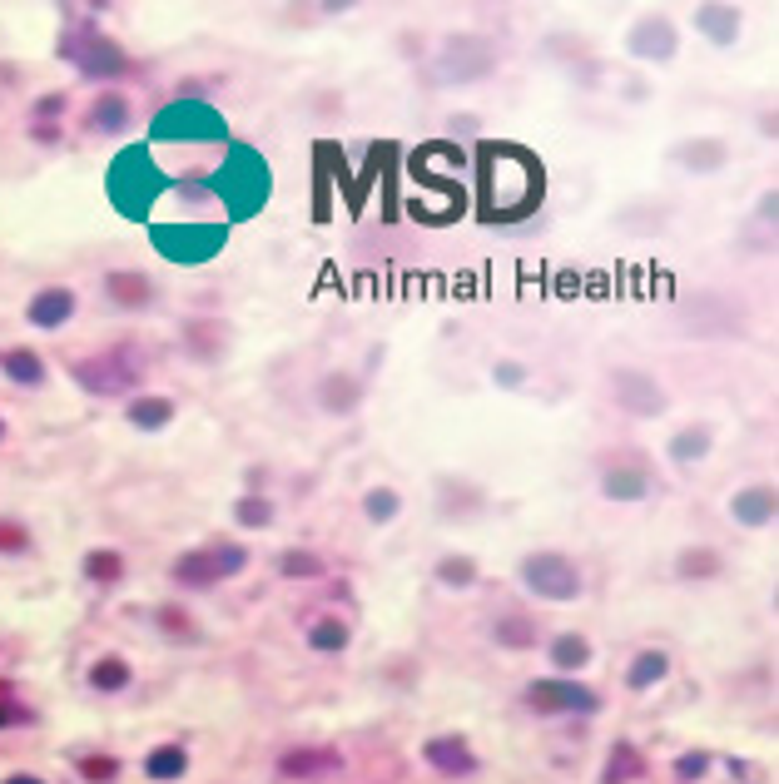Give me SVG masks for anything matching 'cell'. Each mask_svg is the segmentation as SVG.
Here are the masks:
<instances>
[{
	"instance_id": "6da1fadb",
	"label": "cell",
	"mask_w": 779,
	"mask_h": 784,
	"mask_svg": "<svg viewBox=\"0 0 779 784\" xmlns=\"http://www.w3.org/2000/svg\"><path fill=\"white\" fill-rule=\"evenodd\" d=\"M244 566H249V551L219 541V546H194V551H184V556L169 566V576H174L179 586H189V591H209V586L239 576Z\"/></svg>"
},
{
	"instance_id": "7a4b0ae2",
	"label": "cell",
	"mask_w": 779,
	"mask_h": 784,
	"mask_svg": "<svg viewBox=\"0 0 779 784\" xmlns=\"http://www.w3.org/2000/svg\"><path fill=\"white\" fill-rule=\"evenodd\" d=\"M60 55L70 65H80V75H90V80H115V75L130 70V55L110 35H100V30H70V35H60Z\"/></svg>"
},
{
	"instance_id": "3957f363",
	"label": "cell",
	"mask_w": 779,
	"mask_h": 784,
	"mask_svg": "<svg viewBox=\"0 0 779 784\" xmlns=\"http://www.w3.org/2000/svg\"><path fill=\"white\" fill-rule=\"evenodd\" d=\"M521 581H526V591L541 596V601H576V596H581V571H576V561L561 556V551H531V556L521 561Z\"/></svg>"
},
{
	"instance_id": "277c9868",
	"label": "cell",
	"mask_w": 779,
	"mask_h": 784,
	"mask_svg": "<svg viewBox=\"0 0 779 784\" xmlns=\"http://www.w3.org/2000/svg\"><path fill=\"white\" fill-rule=\"evenodd\" d=\"M70 373H75L80 388L95 392V397H120V392L139 388V363H134L130 343H120V348H110L100 358H80Z\"/></svg>"
},
{
	"instance_id": "5b68a950",
	"label": "cell",
	"mask_w": 779,
	"mask_h": 784,
	"mask_svg": "<svg viewBox=\"0 0 779 784\" xmlns=\"http://www.w3.org/2000/svg\"><path fill=\"white\" fill-rule=\"evenodd\" d=\"M675 780L680 784H760V775H755V765H745V760L695 750V755H680V760H675Z\"/></svg>"
},
{
	"instance_id": "8992f818",
	"label": "cell",
	"mask_w": 779,
	"mask_h": 784,
	"mask_svg": "<svg viewBox=\"0 0 779 784\" xmlns=\"http://www.w3.org/2000/svg\"><path fill=\"white\" fill-rule=\"evenodd\" d=\"M526 705L541 710V715H561V710H581V715H591V710H601V695L586 690V685H576V680H531Z\"/></svg>"
},
{
	"instance_id": "52a82bcc",
	"label": "cell",
	"mask_w": 779,
	"mask_h": 784,
	"mask_svg": "<svg viewBox=\"0 0 779 784\" xmlns=\"http://www.w3.org/2000/svg\"><path fill=\"white\" fill-rule=\"evenodd\" d=\"M611 397L626 407V412H636V417H655L660 407H665V392L660 383L641 373V368H616V378H611Z\"/></svg>"
},
{
	"instance_id": "ba28073f",
	"label": "cell",
	"mask_w": 779,
	"mask_h": 784,
	"mask_svg": "<svg viewBox=\"0 0 779 784\" xmlns=\"http://www.w3.org/2000/svg\"><path fill=\"white\" fill-rule=\"evenodd\" d=\"M442 70H447V80H477V75L492 70V45L477 40V35H457L442 50Z\"/></svg>"
},
{
	"instance_id": "9c48e42d",
	"label": "cell",
	"mask_w": 779,
	"mask_h": 784,
	"mask_svg": "<svg viewBox=\"0 0 779 784\" xmlns=\"http://www.w3.org/2000/svg\"><path fill=\"white\" fill-rule=\"evenodd\" d=\"M25 318L35 323V328H65L70 318H75V293L70 288H40L35 298H30V308H25Z\"/></svg>"
},
{
	"instance_id": "30bf717a",
	"label": "cell",
	"mask_w": 779,
	"mask_h": 784,
	"mask_svg": "<svg viewBox=\"0 0 779 784\" xmlns=\"http://www.w3.org/2000/svg\"><path fill=\"white\" fill-rule=\"evenodd\" d=\"M159 134H224V120L209 105H169L159 115Z\"/></svg>"
},
{
	"instance_id": "8fae6325",
	"label": "cell",
	"mask_w": 779,
	"mask_h": 784,
	"mask_svg": "<svg viewBox=\"0 0 779 784\" xmlns=\"http://www.w3.org/2000/svg\"><path fill=\"white\" fill-rule=\"evenodd\" d=\"M422 755H427V765H432V770H442V775H452V780L477 770V755L467 750V740H447V735H442V740H427V745H422Z\"/></svg>"
},
{
	"instance_id": "7c38bea8",
	"label": "cell",
	"mask_w": 779,
	"mask_h": 784,
	"mask_svg": "<svg viewBox=\"0 0 779 784\" xmlns=\"http://www.w3.org/2000/svg\"><path fill=\"white\" fill-rule=\"evenodd\" d=\"M278 770L288 780H318V775H338L343 760H338V750H288L278 760Z\"/></svg>"
},
{
	"instance_id": "4fadbf2b",
	"label": "cell",
	"mask_w": 779,
	"mask_h": 784,
	"mask_svg": "<svg viewBox=\"0 0 779 784\" xmlns=\"http://www.w3.org/2000/svg\"><path fill=\"white\" fill-rule=\"evenodd\" d=\"M730 517L740 526H770L775 522V487H745V492H735L730 497Z\"/></svg>"
},
{
	"instance_id": "5bb4252c",
	"label": "cell",
	"mask_w": 779,
	"mask_h": 784,
	"mask_svg": "<svg viewBox=\"0 0 779 784\" xmlns=\"http://www.w3.org/2000/svg\"><path fill=\"white\" fill-rule=\"evenodd\" d=\"M105 293L115 298V308H144V303L154 298V283H149L144 273H125V268H115V273L105 278Z\"/></svg>"
},
{
	"instance_id": "9a60e30c",
	"label": "cell",
	"mask_w": 779,
	"mask_h": 784,
	"mask_svg": "<svg viewBox=\"0 0 779 784\" xmlns=\"http://www.w3.org/2000/svg\"><path fill=\"white\" fill-rule=\"evenodd\" d=\"M631 50H636L641 60H670V55H675V30H670L665 20H646V25H636Z\"/></svg>"
},
{
	"instance_id": "2e32d148",
	"label": "cell",
	"mask_w": 779,
	"mask_h": 784,
	"mask_svg": "<svg viewBox=\"0 0 779 784\" xmlns=\"http://www.w3.org/2000/svg\"><path fill=\"white\" fill-rule=\"evenodd\" d=\"M0 368H5V378L20 383V388H40V383H45V363H40L35 348H5V353H0Z\"/></svg>"
},
{
	"instance_id": "e0dca14e",
	"label": "cell",
	"mask_w": 779,
	"mask_h": 784,
	"mask_svg": "<svg viewBox=\"0 0 779 784\" xmlns=\"http://www.w3.org/2000/svg\"><path fill=\"white\" fill-rule=\"evenodd\" d=\"M601 492H606L611 502H646L650 477L641 472V467H611L606 482H601Z\"/></svg>"
},
{
	"instance_id": "ac0fdd59",
	"label": "cell",
	"mask_w": 779,
	"mask_h": 784,
	"mask_svg": "<svg viewBox=\"0 0 779 784\" xmlns=\"http://www.w3.org/2000/svg\"><path fill=\"white\" fill-rule=\"evenodd\" d=\"M695 25H700L715 45H735V35H740V15H735L730 5H700V10H695Z\"/></svg>"
},
{
	"instance_id": "d6986e66",
	"label": "cell",
	"mask_w": 779,
	"mask_h": 784,
	"mask_svg": "<svg viewBox=\"0 0 779 784\" xmlns=\"http://www.w3.org/2000/svg\"><path fill=\"white\" fill-rule=\"evenodd\" d=\"M130 422L139 432H159V427H169L174 422V402L169 397H149V392H139L130 402Z\"/></svg>"
},
{
	"instance_id": "ffe728a7",
	"label": "cell",
	"mask_w": 779,
	"mask_h": 784,
	"mask_svg": "<svg viewBox=\"0 0 779 784\" xmlns=\"http://www.w3.org/2000/svg\"><path fill=\"white\" fill-rule=\"evenodd\" d=\"M710 452V427H680L675 437H670V462L675 467H690V462H700Z\"/></svg>"
},
{
	"instance_id": "44dd1931",
	"label": "cell",
	"mask_w": 779,
	"mask_h": 784,
	"mask_svg": "<svg viewBox=\"0 0 779 784\" xmlns=\"http://www.w3.org/2000/svg\"><path fill=\"white\" fill-rule=\"evenodd\" d=\"M85 576H90L95 586H120V581H125V556L110 551V546H95V551L85 556Z\"/></svg>"
},
{
	"instance_id": "7402d4cb",
	"label": "cell",
	"mask_w": 779,
	"mask_h": 784,
	"mask_svg": "<svg viewBox=\"0 0 779 784\" xmlns=\"http://www.w3.org/2000/svg\"><path fill=\"white\" fill-rule=\"evenodd\" d=\"M720 551H710V546H690V551H680V561H675V571L685 576V581H715L720 576Z\"/></svg>"
},
{
	"instance_id": "603a6c76",
	"label": "cell",
	"mask_w": 779,
	"mask_h": 784,
	"mask_svg": "<svg viewBox=\"0 0 779 784\" xmlns=\"http://www.w3.org/2000/svg\"><path fill=\"white\" fill-rule=\"evenodd\" d=\"M358 397H363V388H358L353 373H328V378H323V407H328V412H353Z\"/></svg>"
},
{
	"instance_id": "cb8c5ba5",
	"label": "cell",
	"mask_w": 779,
	"mask_h": 784,
	"mask_svg": "<svg viewBox=\"0 0 779 784\" xmlns=\"http://www.w3.org/2000/svg\"><path fill=\"white\" fill-rule=\"evenodd\" d=\"M184 770H189V755H184L179 745H159V750L144 760V775H149V780H159V784H164V780H179Z\"/></svg>"
},
{
	"instance_id": "d4e9b609",
	"label": "cell",
	"mask_w": 779,
	"mask_h": 784,
	"mask_svg": "<svg viewBox=\"0 0 779 784\" xmlns=\"http://www.w3.org/2000/svg\"><path fill=\"white\" fill-rule=\"evenodd\" d=\"M348 621H338V616H323V621H313L308 626V646L313 651H323V655H333V651H343L348 646Z\"/></svg>"
},
{
	"instance_id": "484cf974",
	"label": "cell",
	"mask_w": 779,
	"mask_h": 784,
	"mask_svg": "<svg viewBox=\"0 0 779 784\" xmlns=\"http://www.w3.org/2000/svg\"><path fill=\"white\" fill-rule=\"evenodd\" d=\"M665 670H670L665 651H641L631 660V670H626V685H631V690H650L655 680H665Z\"/></svg>"
},
{
	"instance_id": "4316f807",
	"label": "cell",
	"mask_w": 779,
	"mask_h": 784,
	"mask_svg": "<svg viewBox=\"0 0 779 784\" xmlns=\"http://www.w3.org/2000/svg\"><path fill=\"white\" fill-rule=\"evenodd\" d=\"M90 125H95L100 134H120V130H130V100H125V95H105V100L95 105Z\"/></svg>"
},
{
	"instance_id": "83f0119b",
	"label": "cell",
	"mask_w": 779,
	"mask_h": 784,
	"mask_svg": "<svg viewBox=\"0 0 779 784\" xmlns=\"http://www.w3.org/2000/svg\"><path fill=\"white\" fill-rule=\"evenodd\" d=\"M586 660H591V641H586V636H571V631H566V636L551 641V665H556V670H581Z\"/></svg>"
},
{
	"instance_id": "f1b7e54d",
	"label": "cell",
	"mask_w": 779,
	"mask_h": 784,
	"mask_svg": "<svg viewBox=\"0 0 779 784\" xmlns=\"http://www.w3.org/2000/svg\"><path fill=\"white\" fill-rule=\"evenodd\" d=\"M437 581L452 586V591H467V586H477V561L472 556H442L437 561Z\"/></svg>"
},
{
	"instance_id": "f546056e",
	"label": "cell",
	"mask_w": 779,
	"mask_h": 784,
	"mask_svg": "<svg viewBox=\"0 0 779 784\" xmlns=\"http://www.w3.org/2000/svg\"><path fill=\"white\" fill-rule=\"evenodd\" d=\"M278 571H283V576H303V581H313V576L328 571V561L313 556V551H283V556H278Z\"/></svg>"
},
{
	"instance_id": "4dcf8cb0",
	"label": "cell",
	"mask_w": 779,
	"mask_h": 784,
	"mask_svg": "<svg viewBox=\"0 0 779 784\" xmlns=\"http://www.w3.org/2000/svg\"><path fill=\"white\" fill-rule=\"evenodd\" d=\"M90 685H95V690H125V685H130V665H125L120 655H105V660L90 670Z\"/></svg>"
},
{
	"instance_id": "1f68e13d",
	"label": "cell",
	"mask_w": 779,
	"mask_h": 784,
	"mask_svg": "<svg viewBox=\"0 0 779 784\" xmlns=\"http://www.w3.org/2000/svg\"><path fill=\"white\" fill-rule=\"evenodd\" d=\"M397 507H402V497L392 492V487H373L368 497H363V512H368V522H392L397 517Z\"/></svg>"
},
{
	"instance_id": "d6a6232c",
	"label": "cell",
	"mask_w": 779,
	"mask_h": 784,
	"mask_svg": "<svg viewBox=\"0 0 779 784\" xmlns=\"http://www.w3.org/2000/svg\"><path fill=\"white\" fill-rule=\"evenodd\" d=\"M641 775V755L631 750V745H616V755H611V765H606V784H626Z\"/></svg>"
},
{
	"instance_id": "836d02e7",
	"label": "cell",
	"mask_w": 779,
	"mask_h": 784,
	"mask_svg": "<svg viewBox=\"0 0 779 784\" xmlns=\"http://www.w3.org/2000/svg\"><path fill=\"white\" fill-rule=\"evenodd\" d=\"M492 636H497L502 646L521 651V646H531V641H536V626H531V621H521V616H507V621H502V626H497Z\"/></svg>"
},
{
	"instance_id": "e575fe53",
	"label": "cell",
	"mask_w": 779,
	"mask_h": 784,
	"mask_svg": "<svg viewBox=\"0 0 779 784\" xmlns=\"http://www.w3.org/2000/svg\"><path fill=\"white\" fill-rule=\"evenodd\" d=\"M234 517H239L244 526H259V531H263V526L273 522V502L249 492V497H239V512H234Z\"/></svg>"
},
{
	"instance_id": "d590c367",
	"label": "cell",
	"mask_w": 779,
	"mask_h": 784,
	"mask_svg": "<svg viewBox=\"0 0 779 784\" xmlns=\"http://www.w3.org/2000/svg\"><path fill=\"white\" fill-rule=\"evenodd\" d=\"M80 775H85L90 784H110L115 775H120V765H115L110 755H85V760H80Z\"/></svg>"
},
{
	"instance_id": "8d00e7d4",
	"label": "cell",
	"mask_w": 779,
	"mask_h": 784,
	"mask_svg": "<svg viewBox=\"0 0 779 784\" xmlns=\"http://www.w3.org/2000/svg\"><path fill=\"white\" fill-rule=\"evenodd\" d=\"M690 154H685V164H700V169H715V164H725V144H715V139H700V144H685Z\"/></svg>"
},
{
	"instance_id": "74e56055",
	"label": "cell",
	"mask_w": 779,
	"mask_h": 784,
	"mask_svg": "<svg viewBox=\"0 0 779 784\" xmlns=\"http://www.w3.org/2000/svg\"><path fill=\"white\" fill-rule=\"evenodd\" d=\"M30 551V531L20 522H0V556H20Z\"/></svg>"
},
{
	"instance_id": "f35d334b",
	"label": "cell",
	"mask_w": 779,
	"mask_h": 784,
	"mask_svg": "<svg viewBox=\"0 0 779 784\" xmlns=\"http://www.w3.org/2000/svg\"><path fill=\"white\" fill-rule=\"evenodd\" d=\"M159 626H164L169 636L194 641V621H189V611H179V606H159Z\"/></svg>"
},
{
	"instance_id": "ab89813d",
	"label": "cell",
	"mask_w": 779,
	"mask_h": 784,
	"mask_svg": "<svg viewBox=\"0 0 779 784\" xmlns=\"http://www.w3.org/2000/svg\"><path fill=\"white\" fill-rule=\"evenodd\" d=\"M497 383H502V388H521V383H526V368H521V363H497Z\"/></svg>"
},
{
	"instance_id": "60d3db41",
	"label": "cell",
	"mask_w": 779,
	"mask_h": 784,
	"mask_svg": "<svg viewBox=\"0 0 779 784\" xmlns=\"http://www.w3.org/2000/svg\"><path fill=\"white\" fill-rule=\"evenodd\" d=\"M60 110H65V95H40V100H35V115H40V120H55Z\"/></svg>"
},
{
	"instance_id": "b9f144b4",
	"label": "cell",
	"mask_w": 779,
	"mask_h": 784,
	"mask_svg": "<svg viewBox=\"0 0 779 784\" xmlns=\"http://www.w3.org/2000/svg\"><path fill=\"white\" fill-rule=\"evenodd\" d=\"M5 784H45V780H35V775H10Z\"/></svg>"
},
{
	"instance_id": "7bdbcfd3",
	"label": "cell",
	"mask_w": 779,
	"mask_h": 784,
	"mask_svg": "<svg viewBox=\"0 0 779 784\" xmlns=\"http://www.w3.org/2000/svg\"><path fill=\"white\" fill-rule=\"evenodd\" d=\"M10 720H20V710H5V705H0V725H10Z\"/></svg>"
},
{
	"instance_id": "ee69618b",
	"label": "cell",
	"mask_w": 779,
	"mask_h": 784,
	"mask_svg": "<svg viewBox=\"0 0 779 784\" xmlns=\"http://www.w3.org/2000/svg\"><path fill=\"white\" fill-rule=\"evenodd\" d=\"M0 437H5V417H0Z\"/></svg>"
}]
</instances>
